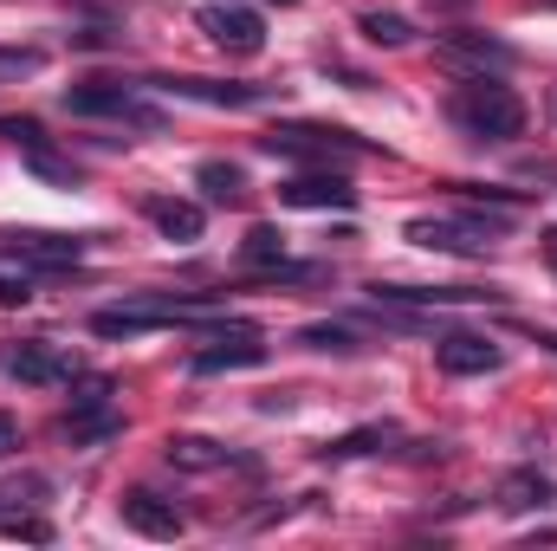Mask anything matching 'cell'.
Here are the masks:
<instances>
[{
    "label": "cell",
    "mask_w": 557,
    "mask_h": 551,
    "mask_svg": "<svg viewBox=\"0 0 557 551\" xmlns=\"http://www.w3.org/2000/svg\"><path fill=\"white\" fill-rule=\"evenodd\" d=\"M447 118L467 131L473 143H512L525 137V98L499 78H467L454 98H447Z\"/></svg>",
    "instance_id": "cell-1"
},
{
    "label": "cell",
    "mask_w": 557,
    "mask_h": 551,
    "mask_svg": "<svg viewBox=\"0 0 557 551\" xmlns=\"http://www.w3.org/2000/svg\"><path fill=\"white\" fill-rule=\"evenodd\" d=\"M506 234V221L493 215H416L409 221V241L428 254H460V260H480L493 241Z\"/></svg>",
    "instance_id": "cell-2"
},
{
    "label": "cell",
    "mask_w": 557,
    "mask_h": 551,
    "mask_svg": "<svg viewBox=\"0 0 557 551\" xmlns=\"http://www.w3.org/2000/svg\"><path fill=\"white\" fill-rule=\"evenodd\" d=\"M195 318H201V305L143 292V298H124V305L91 311V331H98V338H143V331H162V325H195Z\"/></svg>",
    "instance_id": "cell-3"
},
{
    "label": "cell",
    "mask_w": 557,
    "mask_h": 551,
    "mask_svg": "<svg viewBox=\"0 0 557 551\" xmlns=\"http://www.w3.org/2000/svg\"><path fill=\"white\" fill-rule=\"evenodd\" d=\"M65 111L72 118H111V124H131V131H162V111L137 98V91H124V85H72L65 91Z\"/></svg>",
    "instance_id": "cell-4"
},
{
    "label": "cell",
    "mask_w": 557,
    "mask_h": 551,
    "mask_svg": "<svg viewBox=\"0 0 557 551\" xmlns=\"http://www.w3.org/2000/svg\"><path fill=\"white\" fill-rule=\"evenodd\" d=\"M201 33H208L221 52H240V59H253V52L267 46V20H260L253 7H240V0L201 7Z\"/></svg>",
    "instance_id": "cell-5"
},
{
    "label": "cell",
    "mask_w": 557,
    "mask_h": 551,
    "mask_svg": "<svg viewBox=\"0 0 557 551\" xmlns=\"http://www.w3.org/2000/svg\"><path fill=\"white\" fill-rule=\"evenodd\" d=\"M260 364H267V344H260V331H253V325H234V338H214L208 351H195V357H188V370H195V377L260 370Z\"/></svg>",
    "instance_id": "cell-6"
},
{
    "label": "cell",
    "mask_w": 557,
    "mask_h": 551,
    "mask_svg": "<svg viewBox=\"0 0 557 551\" xmlns=\"http://www.w3.org/2000/svg\"><path fill=\"white\" fill-rule=\"evenodd\" d=\"M267 149L273 156H363V143L350 137V131H324V124H285V131H273L267 137Z\"/></svg>",
    "instance_id": "cell-7"
},
{
    "label": "cell",
    "mask_w": 557,
    "mask_h": 551,
    "mask_svg": "<svg viewBox=\"0 0 557 551\" xmlns=\"http://www.w3.org/2000/svg\"><path fill=\"white\" fill-rule=\"evenodd\" d=\"M434 52H441V65H467L473 78H486V72L499 78V72L512 65V46H506V39H486V33H447Z\"/></svg>",
    "instance_id": "cell-8"
},
{
    "label": "cell",
    "mask_w": 557,
    "mask_h": 551,
    "mask_svg": "<svg viewBox=\"0 0 557 551\" xmlns=\"http://www.w3.org/2000/svg\"><path fill=\"white\" fill-rule=\"evenodd\" d=\"M7 377H20V383H72L78 377V364L59 351V344H46V338H33V344H13L7 351Z\"/></svg>",
    "instance_id": "cell-9"
},
{
    "label": "cell",
    "mask_w": 557,
    "mask_h": 551,
    "mask_svg": "<svg viewBox=\"0 0 557 551\" xmlns=\"http://www.w3.org/2000/svg\"><path fill=\"white\" fill-rule=\"evenodd\" d=\"M441 370L447 377H493L499 364H506V351L493 344V338H480V331H454V338H441Z\"/></svg>",
    "instance_id": "cell-10"
},
{
    "label": "cell",
    "mask_w": 557,
    "mask_h": 551,
    "mask_svg": "<svg viewBox=\"0 0 557 551\" xmlns=\"http://www.w3.org/2000/svg\"><path fill=\"white\" fill-rule=\"evenodd\" d=\"M285 208H357V188L337 175V169H311V175H292L278 188Z\"/></svg>",
    "instance_id": "cell-11"
},
{
    "label": "cell",
    "mask_w": 557,
    "mask_h": 551,
    "mask_svg": "<svg viewBox=\"0 0 557 551\" xmlns=\"http://www.w3.org/2000/svg\"><path fill=\"white\" fill-rule=\"evenodd\" d=\"M124 526L131 532H143V539H182V513H175V500H162V493H149V487H137L131 500H124Z\"/></svg>",
    "instance_id": "cell-12"
},
{
    "label": "cell",
    "mask_w": 557,
    "mask_h": 551,
    "mask_svg": "<svg viewBox=\"0 0 557 551\" xmlns=\"http://www.w3.org/2000/svg\"><path fill=\"white\" fill-rule=\"evenodd\" d=\"M156 85L175 91V98H195V105H227V111H253V105H267L260 85H221V78H156Z\"/></svg>",
    "instance_id": "cell-13"
},
{
    "label": "cell",
    "mask_w": 557,
    "mask_h": 551,
    "mask_svg": "<svg viewBox=\"0 0 557 551\" xmlns=\"http://www.w3.org/2000/svg\"><path fill=\"white\" fill-rule=\"evenodd\" d=\"M13 260H33V267H46V273H65V267L85 260V247L65 241V234H13Z\"/></svg>",
    "instance_id": "cell-14"
},
{
    "label": "cell",
    "mask_w": 557,
    "mask_h": 551,
    "mask_svg": "<svg viewBox=\"0 0 557 551\" xmlns=\"http://www.w3.org/2000/svg\"><path fill=\"white\" fill-rule=\"evenodd\" d=\"M149 221L162 228V241H201V228H208V215L195 201H169V195L149 201Z\"/></svg>",
    "instance_id": "cell-15"
},
{
    "label": "cell",
    "mask_w": 557,
    "mask_h": 551,
    "mask_svg": "<svg viewBox=\"0 0 557 551\" xmlns=\"http://www.w3.org/2000/svg\"><path fill=\"white\" fill-rule=\"evenodd\" d=\"M499 506H506V513L552 506V474H539V467H519V474H506V480H499Z\"/></svg>",
    "instance_id": "cell-16"
},
{
    "label": "cell",
    "mask_w": 557,
    "mask_h": 551,
    "mask_svg": "<svg viewBox=\"0 0 557 551\" xmlns=\"http://www.w3.org/2000/svg\"><path fill=\"white\" fill-rule=\"evenodd\" d=\"M234 454L227 448H214V441H201V434H175L169 441V467H188V474H208V467H227Z\"/></svg>",
    "instance_id": "cell-17"
},
{
    "label": "cell",
    "mask_w": 557,
    "mask_h": 551,
    "mask_svg": "<svg viewBox=\"0 0 557 551\" xmlns=\"http://www.w3.org/2000/svg\"><path fill=\"white\" fill-rule=\"evenodd\" d=\"M195 182L208 188V201H240V188H247V175H240L234 162H201Z\"/></svg>",
    "instance_id": "cell-18"
},
{
    "label": "cell",
    "mask_w": 557,
    "mask_h": 551,
    "mask_svg": "<svg viewBox=\"0 0 557 551\" xmlns=\"http://www.w3.org/2000/svg\"><path fill=\"white\" fill-rule=\"evenodd\" d=\"M240 254H247V267H273V273H285V234H278V228H253Z\"/></svg>",
    "instance_id": "cell-19"
},
{
    "label": "cell",
    "mask_w": 557,
    "mask_h": 551,
    "mask_svg": "<svg viewBox=\"0 0 557 551\" xmlns=\"http://www.w3.org/2000/svg\"><path fill=\"white\" fill-rule=\"evenodd\" d=\"M20 149H26V162H33L39 175H52V182H78V169H72V162H65V156L46 143V131H39L33 143H20Z\"/></svg>",
    "instance_id": "cell-20"
},
{
    "label": "cell",
    "mask_w": 557,
    "mask_h": 551,
    "mask_svg": "<svg viewBox=\"0 0 557 551\" xmlns=\"http://www.w3.org/2000/svg\"><path fill=\"white\" fill-rule=\"evenodd\" d=\"M363 33L376 46H409V20L403 13H363Z\"/></svg>",
    "instance_id": "cell-21"
},
{
    "label": "cell",
    "mask_w": 557,
    "mask_h": 551,
    "mask_svg": "<svg viewBox=\"0 0 557 551\" xmlns=\"http://www.w3.org/2000/svg\"><path fill=\"white\" fill-rule=\"evenodd\" d=\"M298 344H311V351H357V338H350L344 325H305Z\"/></svg>",
    "instance_id": "cell-22"
},
{
    "label": "cell",
    "mask_w": 557,
    "mask_h": 551,
    "mask_svg": "<svg viewBox=\"0 0 557 551\" xmlns=\"http://www.w3.org/2000/svg\"><path fill=\"white\" fill-rule=\"evenodd\" d=\"M46 65V52H33V46H13V52H0V78H33Z\"/></svg>",
    "instance_id": "cell-23"
},
{
    "label": "cell",
    "mask_w": 557,
    "mask_h": 551,
    "mask_svg": "<svg viewBox=\"0 0 557 551\" xmlns=\"http://www.w3.org/2000/svg\"><path fill=\"white\" fill-rule=\"evenodd\" d=\"M33 298V273H0V305H26Z\"/></svg>",
    "instance_id": "cell-24"
},
{
    "label": "cell",
    "mask_w": 557,
    "mask_h": 551,
    "mask_svg": "<svg viewBox=\"0 0 557 551\" xmlns=\"http://www.w3.org/2000/svg\"><path fill=\"white\" fill-rule=\"evenodd\" d=\"M13 448H20V421H13V415H0V461H7Z\"/></svg>",
    "instance_id": "cell-25"
},
{
    "label": "cell",
    "mask_w": 557,
    "mask_h": 551,
    "mask_svg": "<svg viewBox=\"0 0 557 551\" xmlns=\"http://www.w3.org/2000/svg\"><path fill=\"white\" fill-rule=\"evenodd\" d=\"M552 267H557V234H552Z\"/></svg>",
    "instance_id": "cell-26"
},
{
    "label": "cell",
    "mask_w": 557,
    "mask_h": 551,
    "mask_svg": "<svg viewBox=\"0 0 557 551\" xmlns=\"http://www.w3.org/2000/svg\"><path fill=\"white\" fill-rule=\"evenodd\" d=\"M278 7H292V0H278Z\"/></svg>",
    "instance_id": "cell-27"
},
{
    "label": "cell",
    "mask_w": 557,
    "mask_h": 551,
    "mask_svg": "<svg viewBox=\"0 0 557 551\" xmlns=\"http://www.w3.org/2000/svg\"><path fill=\"white\" fill-rule=\"evenodd\" d=\"M454 7H460V0H454Z\"/></svg>",
    "instance_id": "cell-28"
},
{
    "label": "cell",
    "mask_w": 557,
    "mask_h": 551,
    "mask_svg": "<svg viewBox=\"0 0 557 551\" xmlns=\"http://www.w3.org/2000/svg\"><path fill=\"white\" fill-rule=\"evenodd\" d=\"M552 111H557V105H552Z\"/></svg>",
    "instance_id": "cell-29"
}]
</instances>
